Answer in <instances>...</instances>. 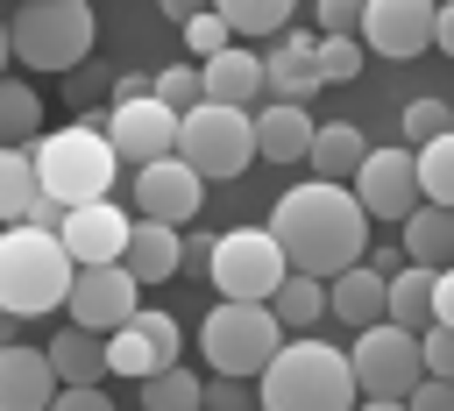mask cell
I'll use <instances>...</instances> for the list:
<instances>
[{
    "label": "cell",
    "instance_id": "17",
    "mask_svg": "<svg viewBox=\"0 0 454 411\" xmlns=\"http://www.w3.org/2000/svg\"><path fill=\"white\" fill-rule=\"evenodd\" d=\"M128 234H135V220L114 206V198H99V206H78V213H64V255H71V269H106V262H121V248H128Z\"/></svg>",
    "mask_w": 454,
    "mask_h": 411
},
{
    "label": "cell",
    "instance_id": "46",
    "mask_svg": "<svg viewBox=\"0 0 454 411\" xmlns=\"http://www.w3.org/2000/svg\"><path fill=\"white\" fill-rule=\"evenodd\" d=\"M206 255H213V234H192L184 241V269H206Z\"/></svg>",
    "mask_w": 454,
    "mask_h": 411
},
{
    "label": "cell",
    "instance_id": "6",
    "mask_svg": "<svg viewBox=\"0 0 454 411\" xmlns=\"http://www.w3.org/2000/svg\"><path fill=\"white\" fill-rule=\"evenodd\" d=\"M199 347H206L213 376L248 383V376H262L270 354L284 347V326H277L270 305H227V298H220V305L206 312V326H199Z\"/></svg>",
    "mask_w": 454,
    "mask_h": 411
},
{
    "label": "cell",
    "instance_id": "40",
    "mask_svg": "<svg viewBox=\"0 0 454 411\" xmlns=\"http://www.w3.org/2000/svg\"><path fill=\"white\" fill-rule=\"evenodd\" d=\"M21 227H28V234H64V206H57V198H43V191H35V206H28V213H21Z\"/></svg>",
    "mask_w": 454,
    "mask_h": 411
},
{
    "label": "cell",
    "instance_id": "13",
    "mask_svg": "<svg viewBox=\"0 0 454 411\" xmlns=\"http://www.w3.org/2000/svg\"><path fill=\"white\" fill-rule=\"evenodd\" d=\"M64 312H71V326L78 333H114V326H128L135 312H142V283L121 269V262H106V269H78L71 276V298H64Z\"/></svg>",
    "mask_w": 454,
    "mask_h": 411
},
{
    "label": "cell",
    "instance_id": "16",
    "mask_svg": "<svg viewBox=\"0 0 454 411\" xmlns=\"http://www.w3.org/2000/svg\"><path fill=\"white\" fill-rule=\"evenodd\" d=\"M262 92H270V106H312V92H319V35L312 28H284L277 50H262Z\"/></svg>",
    "mask_w": 454,
    "mask_h": 411
},
{
    "label": "cell",
    "instance_id": "34",
    "mask_svg": "<svg viewBox=\"0 0 454 411\" xmlns=\"http://www.w3.org/2000/svg\"><path fill=\"white\" fill-rule=\"evenodd\" d=\"M149 92L170 106V113H192V106H206V85H199V64H163L156 78H149Z\"/></svg>",
    "mask_w": 454,
    "mask_h": 411
},
{
    "label": "cell",
    "instance_id": "12",
    "mask_svg": "<svg viewBox=\"0 0 454 411\" xmlns=\"http://www.w3.org/2000/svg\"><path fill=\"white\" fill-rule=\"evenodd\" d=\"M355 43H362V57H390V64L426 57L433 50V0H369Z\"/></svg>",
    "mask_w": 454,
    "mask_h": 411
},
{
    "label": "cell",
    "instance_id": "25",
    "mask_svg": "<svg viewBox=\"0 0 454 411\" xmlns=\"http://www.w3.org/2000/svg\"><path fill=\"white\" fill-rule=\"evenodd\" d=\"M383 319L397 326V333H426L433 326V269H419V262H404L390 283H383Z\"/></svg>",
    "mask_w": 454,
    "mask_h": 411
},
{
    "label": "cell",
    "instance_id": "1",
    "mask_svg": "<svg viewBox=\"0 0 454 411\" xmlns=\"http://www.w3.org/2000/svg\"><path fill=\"white\" fill-rule=\"evenodd\" d=\"M270 241L284 248V269L333 283L340 269H355V262L369 255V213L355 206L348 184H319V177H305V184H291V191L277 198V213H270Z\"/></svg>",
    "mask_w": 454,
    "mask_h": 411
},
{
    "label": "cell",
    "instance_id": "7",
    "mask_svg": "<svg viewBox=\"0 0 454 411\" xmlns=\"http://www.w3.org/2000/svg\"><path fill=\"white\" fill-rule=\"evenodd\" d=\"M284 276H291V269H284V248L270 241V227H234V234H213L206 283H213L227 305H270Z\"/></svg>",
    "mask_w": 454,
    "mask_h": 411
},
{
    "label": "cell",
    "instance_id": "27",
    "mask_svg": "<svg viewBox=\"0 0 454 411\" xmlns=\"http://www.w3.org/2000/svg\"><path fill=\"white\" fill-rule=\"evenodd\" d=\"M43 135V99L21 78H0V149H28Z\"/></svg>",
    "mask_w": 454,
    "mask_h": 411
},
{
    "label": "cell",
    "instance_id": "39",
    "mask_svg": "<svg viewBox=\"0 0 454 411\" xmlns=\"http://www.w3.org/2000/svg\"><path fill=\"white\" fill-rule=\"evenodd\" d=\"M199 404H206V411H255V390H241V383H227V376H213Z\"/></svg>",
    "mask_w": 454,
    "mask_h": 411
},
{
    "label": "cell",
    "instance_id": "10",
    "mask_svg": "<svg viewBox=\"0 0 454 411\" xmlns=\"http://www.w3.org/2000/svg\"><path fill=\"white\" fill-rule=\"evenodd\" d=\"M99 135H106V149H114V163H156V156H177V113L149 92V99H128V106H92L85 113Z\"/></svg>",
    "mask_w": 454,
    "mask_h": 411
},
{
    "label": "cell",
    "instance_id": "19",
    "mask_svg": "<svg viewBox=\"0 0 454 411\" xmlns=\"http://www.w3.org/2000/svg\"><path fill=\"white\" fill-rule=\"evenodd\" d=\"M199 85H206V106H234V113H248L255 99H262V50H220L213 64H199Z\"/></svg>",
    "mask_w": 454,
    "mask_h": 411
},
{
    "label": "cell",
    "instance_id": "24",
    "mask_svg": "<svg viewBox=\"0 0 454 411\" xmlns=\"http://www.w3.org/2000/svg\"><path fill=\"white\" fill-rule=\"evenodd\" d=\"M326 312L340 319V326H376L383 319V276L369 269V262H355V269H340L333 283H326Z\"/></svg>",
    "mask_w": 454,
    "mask_h": 411
},
{
    "label": "cell",
    "instance_id": "20",
    "mask_svg": "<svg viewBox=\"0 0 454 411\" xmlns=\"http://www.w3.org/2000/svg\"><path fill=\"white\" fill-rule=\"evenodd\" d=\"M121 269H128L135 283H170V276L184 269V234H177V227H156V220H135V234H128V248H121Z\"/></svg>",
    "mask_w": 454,
    "mask_h": 411
},
{
    "label": "cell",
    "instance_id": "51",
    "mask_svg": "<svg viewBox=\"0 0 454 411\" xmlns=\"http://www.w3.org/2000/svg\"><path fill=\"white\" fill-rule=\"evenodd\" d=\"M135 411H142V404H135Z\"/></svg>",
    "mask_w": 454,
    "mask_h": 411
},
{
    "label": "cell",
    "instance_id": "9",
    "mask_svg": "<svg viewBox=\"0 0 454 411\" xmlns=\"http://www.w3.org/2000/svg\"><path fill=\"white\" fill-rule=\"evenodd\" d=\"M348 376H355L362 397H376V404H404V397L426 383V361H419V340H411V333H397L390 319H376V326L355 333V347H348Z\"/></svg>",
    "mask_w": 454,
    "mask_h": 411
},
{
    "label": "cell",
    "instance_id": "29",
    "mask_svg": "<svg viewBox=\"0 0 454 411\" xmlns=\"http://www.w3.org/2000/svg\"><path fill=\"white\" fill-rule=\"evenodd\" d=\"M270 312H277V326L305 333V326H319V319H326V283H319V276H298V269H291V276L277 283Z\"/></svg>",
    "mask_w": 454,
    "mask_h": 411
},
{
    "label": "cell",
    "instance_id": "30",
    "mask_svg": "<svg viewBox=\"0 0 454 411\" xmlns=\"http://www.w3.org/2000/svg\"><path fill=\"white\" fill-rule=\"evenodd\" d=\"M35 156L28 149H0V227H21V213L35 206Z\"/></svg>",
    "mask_w": 454,
    "mask_h": 411
},
{
    "label": "cell",
    "instance_id": "4",
    "mask_svg": "<svg viewBox=\"0 0 454 411\" xmlns=\"http://www.w3.org/2000/svg\"><path fill=\"white\" fill-rule=\"evenodd\" d=\"M71 255L57 234H28V227H0V312L7 319H35L57 312L71 298Z\"/></svg>",
    "mask_w": 454,
    "mask_h": 411
},
{
    "label": "cell",
    "instance_id": "42",
    "mask_svg": "<svg viewBox=\"0 0 454 411\" xmlns=\"http://www.w3.org/2000/svg\"><path fill=\"white\" fill-rule=\"evenodd\" d=\"M433 326L454 333V269H433Z\"/></svg>",
    "mask_w": 454,
    "mask_h": 411
},
{
    "label": "cell",
    "instance_id": "11",
    "mask_svg": "<svg viewBox=\"0 0 454 411\" xmlns=\"http://www.w3.org/2000/svg\"><path fill=\"white\" fill-rule=\"evenodd\" d=\"M348 191H355V206L369 213V220H411L419 213V163H411V149H369L362 156V170L348 177Z\"/></svg>",
    "mask_w": 454,
    "mask_h": 411
},
{
    "label": "cell",
    "instance_id": "47",
    "mask_svg": "<svg viewBox=\"0 0 454 411\" xmlns=\"http://www.w3.org/2000/svg\"><path fill=\"white\" fill-rule=\"evenodd\" d=\"M7 57H14V43H7V21H0V78H7Z\"/></svg>",
    "mask_w": 454,
    "mask_h": 411
},
{
    "label": "cell",
    "instance_id": "8",
    "mask_svg": "<svg viewBox=\"0 0 454 411\" xmlns=\"http://www.w3.org/2000/svg\"><path fill=\"white\" fill-rule=\"evenodd\" d=\"M177 156L199 170V184H227L255 163V120L234 106H192L177 113Z\"/></svg>",
    "mask_w": 454,
    "mask_h": 411
},
{
    "label": "cell",
    "instance_id": "36",
    "mask_svg": "<svg viewBox=\"0 0 454 411\" xmlns=\"http://www.w3.org/2000/svg\"><path fill=\"white\" fill-rule=\"evenodd\" d=\"M227 43H234V35H227V21H220L213 7H192V21H184V50H192L199 64H213Z\"/></svg>",
    "mask_w": 454,
    "mask_h": 411
},
{
    "label": "cell",
    "instance_id": "3",
    "mask_svg": "<svg viewBox=\"0 0 454 411\" xmlns=\"http://www.w3.org/2000/svg\"><path fill=\"white\" fill-rule=\"evenodd\" d=\"M28 156H35L43 198H57L64 213L114 198V149H106V135H99L92 120H71V128H57V135H35Z\"/></svg>",
    "mask_w": 454,
    "mask_h": 411
},
{
    "label": "cell",
    "instance_id": "5",
    "mask_svg": "<svg viewBox=\"0 0 454 411\" xmlns=\"http://www.w3.org/2000/svg\"><path fill=\"white\" fill-rule=\"evenodd\" d=\"M7 43L28 71H78L92 50V7L85 0H28L7 14Z\"/></svg>",
    "mask_w": 454,
    "mask_h": 411
},
{
    "label": "cell",
    "instance_id": "22",
    "mask_svg": "<svg viewBox=\"0 0 454 411\" xmlns=\"http://www.w3.org/2000/svg\"><path fill=\"white\" fill-rule=\"evenodd\" d=\"M362 156H369V142H362L355 120H319V128H312V149H305V170H312L319 184H348V177L362 170Z\"/></svg>",
    "mask_w": 454,
    "mask_h": 411
},
{
    "label": "cell",
    "instance_id": "37",
    "mask_svg": "<svg viewBox=\"0 0 454 411\" xmlns=\"http://www.w3.org/2000/svg\"><path fill=\"white\" fill-rule=\"evenodd\" d=\"M419 361H426L433 383H454V333H447V326H426V333H419Z\"/></svg>",
    "mask_w": 454,
    "mask_h": 411
},
{
    "label": "cell",
    "instance_id": "44",
    "mask_svg": "<svg viewBox=\"0 0 454 411\" xmlns=\"http://www.w3.org/2000/svg\"><path fill=\"white\" fill-rule=\"evenodd\" d=\"M433 50H447V57H454V0H447V7H433Z\"/></svg>",
    "mask_w": 454,
    "mask_h": 411
},
{
    "label": "cell",
    "instance_id": "33",
    "mask_svg": "<svg viewBox=\"0 0 454 411\" xmlns=\"http://www.w3.org/2000/svg\"><path fill=\"white\" fill-rule=\"evenodd\" d=\"M440 135H454V99H411L404 106V149H426V142H440Z\"/></svg>",
    "mask_w": 454,
    "mask_h": 411
},
{
    "label": "cell",
    "instance_id": "49",
    "mask_svg": "<svg viewBox=\"0 0 454 411\" xmlns=\"http://www.w3.org/2000/svg\"><path fill=\"white\" fill-rule=\"evenodd\" d=\"M7 340H14V319H7V312H0V347H7Z\"/></svg>",
    "mask_w": 454,
    "mask_h": 411
},
{
    "label": "cell",
    "instance_id": "32",
    "mask_svg": "<svg viewBox=\"0 0 454 411\" xmlns=\"http://www.w3.org/2000/svg\"><path fill=\"white\" fill-rule=\"evenodd\" d=\"M199 397H206V383L192 368H163L142 383V411H199Z\"/></svg>",
    "mask_w": 454,
    "mask_h": 411
},
{
    "label": "cell",
    "instance_id": "28",
    "mask_svg": "<svg viewBox=\"0 0 454 411\" xmlns=\"http://www.w3.org/2000/svg\"><path fill=\"white\" fill-rule=\"evenodd\" d=\"M213 14L227 21V35H284V28H298L291 0H220Z\"/></svg>",
    "mask_w": 454,
    "mask_h": 411
},
{
    "label": "cell",
    "instance_id": "41",
    "mask_svg": "<svg viewBox=\"0 0 454 411\" xmlns=\"http://www.w3.org/2000/svg\"><path fill=\"white\" fill-rule=\"evenodd\" d=\"M404 411H454V383H433V376H426V383L404 397Z\"/></svg>",
    "mask_w": 454,
    "mask_h": 411
},
{
    "label": "cell",
    "instance_id": "23",
    "mask_svg": "<svg viewBox=\"0 0 454 411\" xmlns=\"http://www.w3.org/2000/svg\"><path fill=\"white\" fill-rule=\"evenodd\" d=\"M43 354H50V368H57L64 390H99V376H106V340H99V333L64 326V333H50Z\"/></svg>",
    "mask_w": 454,
    "mask_h": 411
},
{
    "label": "cell",
    "instance_id": "38",
    "mask_svg": "<svg viewBox=\"0 0 454 411\" xmlns=\"http://www.w3.org/2000/svg\"><path fill=\"white\" fill-rule=\"evenodd\" d=\"M312 21H319V35H355V28H362V7H355V0H319Z\"/></svg>",
    "mask_w": 454,
    "mask_h": 411
},
{
    "label": "cell",
    "instance_id": "45",
    "mask_svg": "<svg viewBox=\"0 0 454 411\" xmlns=\"http://www.w3.org/2000/svg\"><path fill=\"white\" fill-rule=\"evenodd\" d=\"M128 99H149V78H142V71H128V78H114V106H128Z\"/></svg>",
    "mask_w": 454,
    "mask_h": 411
},
{
    "label": "cell",
    "instance_id": "15",
    "mask_svg": "<svg viewBox=\"0 0 454 411\" xmlns=\"http://www.w3.org/2000/svg\"><path fill=\"white\" fill-rule=\"evenodd\" d=\"M199 198H206V184L184 156H156V163L135 170V220L184 227V220H199Z\"/></svg>",
    "mask_w": 454,
    "mask_h": 411
},
{
    "label": "cell",
    "instance_id": "43",
    "mask_svg": "<svg viewBox=\"0 0 454 411\" xmlns=\"http://www.w3.org/2000/svg\"><path fill=\"white\" fill-rule=\"evenodd\" d=\"M50 411H114V397H106V390H57Z\"/></svg>",
    "mask_w": 454,
    "mask_h": 411
},
{
    "label": "cell",
    "instance_id": "35",
    "mask_svg": "<svg viewBox=\"0 0 454 411\" xmlns=\"http://www.w3.org/2000/svg\"><path fill=\"white\" fill-rule=\"evenodd\" d=\"M362 78V43L355 35H319V85H348Z\"/></svg>",
    "mask_w": 454,
    "mask_h": 411
},
{
    "label": "cell",
    "instance_id": "14",
    "mask_svg": "<svg viewBox=\"0 0 454 411\" xmlns=\"http://www.w3.org/2000/svg\"><path fill=\"white\" fill-rule=\"evenodd\" d=\"M177 368V319L170 312H135L128 326L106 333V376H128V383H149Z\"/></svg>",
    "mask_w": 454,
    "mask_h": 411
},
{
    "label": "cell",
    "instance_id": "31",
    "mask_svg": "<svg viewBox=\"0 0 454 411\" xmlns=\"http://www.w3.org/2000/svg\"><path fill=\"white\" fill-rule=\"evenodd\" d=\"M411 163H419V206H447L454 213V135L411 149Z\"/></svg>",
    "mask_w": 454,
    "mask_h": 411
},
{
    "label": "cell",
    "instance_id": "50",
    "mask_svg": "<svg viewBox=\"0 0 454 411\" xmlns=\"http://www.w3.org/2000/svg\"><path fill=\"white\" fill-rule=\"evenodd\" d=\"M199 411H206V404H199Z\"/></svg>",
    "mask_w": 454,
    "mask_h": 411
},
{
    "label": "cell",
    "instance_id": "2",
    "mask_svg": "<svg viewBox=\"0 0 454 411\" xmlns=\"http://www.w3.org/2000/svg\"><path fill=\"white\" fill-rule=\"evenodd\" d=\"M355 404L362 390L348 376V354L326 340H284L255 376V411H355Z\"/></svg>",
    "mask_w": 454,
    "mask_h": 411
},
{
    "label": "cell",
    "instance_id": "18",
    "mask_svg": "<svg viewBox=\"0 0 454 411\" xmlns=\"http://www.w3.org/2000/svg\"><path fill=\"white\" fill-rule=\"evenodd\" d=\"M57 404V368L43 347L7 340L0 347V411H50Z\"/></svg>",
    "mask_w": 454,
    "mask_h": 411
},
{
    "label": "cell",
    "instance_id": "26",
    "mask_svg": "<svg viewBox=\"0 0 454 411\" xmlns=\"http://www.w3.org/2000/svg\"><path fill=\"white\" fill-rule=\"evenodd\" d=\"M404 262L419 269H454V213L447 206H419L404 220Z\"/></svg>",
    "mask_w": 454,
    "mask_h": 411
},
{
    "label": "cell",
    "instance_id": "48",
    "mask_svg": "<svg viewBox=\"0 0 454 411\" xmlns=\"http://www.w3.org/2000/svg\"><path fill=\"white\" fill-rule=\"evenodd\" d=\"M355 411H404V404H376V397H362V404H355Z\"/></svg>",
    "mask_w": 454,
    "mask_h": 411
},
{
    "label": "cell",
    "instance_id": "21",
    "mask_svg": "<svg viewBox=\"0 0 454 411\" xmlns=\"http://www.w3.org/2000/svg\"><path fill=\"white\" fill-rule=\"evenodd\" d=\"M248 120H255V163H305L312 128H319L305 106H262Z\"/></svg>",
    "mask_w": 454,
    "mask_h": 411
}]
</instances>
